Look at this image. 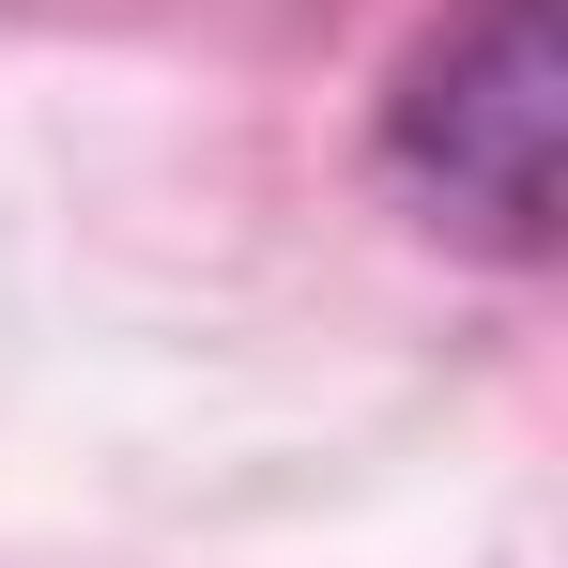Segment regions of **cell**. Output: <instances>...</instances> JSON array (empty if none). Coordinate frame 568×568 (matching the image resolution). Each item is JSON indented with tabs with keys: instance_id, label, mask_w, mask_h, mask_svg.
Masks as SVG:
<instances>
[{
	"instance_id": "cell-1",
	"label": "cell",
	"mask_w": 568,
	"mask_h": 568,
	"mask_svg": "<svg viewBox=\"0 0 568 568\" xmlns=\"http://www.w3.org/2000/svg\"><path fill=\"white\" fill-rule=\"evenodd\" d=\"M399 170L462 231H491V246H554V185H568V31H554V0H476L399 78Z\"/></svg>"
}]
</instances>
